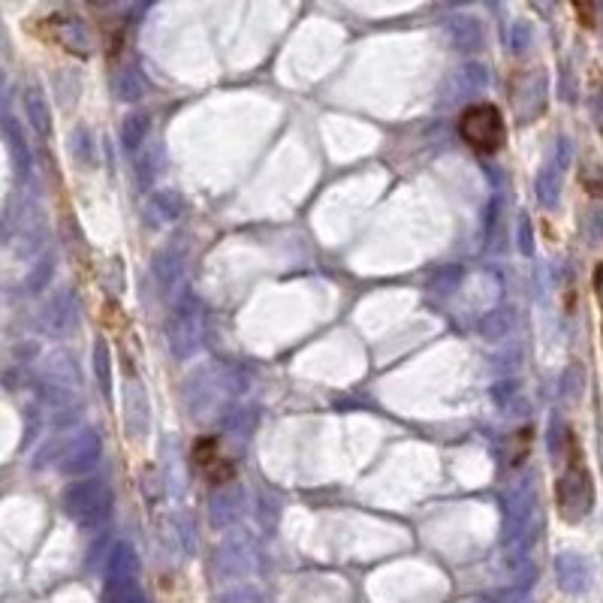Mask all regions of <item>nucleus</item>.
I'll use <instances>...</instances> for the list:
<instances>
[{"label":"nucleus","instance_id":"f03ea898","mask_svg":"<svg viewBox=\"0 0 603 603\" xmlns=\"http://www.w3.org/2000/svg\"><path fill=\"white\" fill-rule=\"evenodd\" d=\"M459 136L477 155H499L507 145V121L499 106L473 103L459 115Z\"/></svg>","mask_w":603,"mask_h":603},{"label":"nucleus","instance_id":"7ed1b4c3","mask_svg":"<svg viewBox=\"0 0 603 603\" xmlns=\"http://www.w3.org/2000/svg\"><path fill=\"white\" fill-rule=\"evenodd\" d=\"M190 456H194V465H197L199 471L206 473L214 485L230 483V480L236 477L233 462L223 456L221 441H218L214 434H202L197 444H194V453H190Z\"/></svg>","mask_w":603,"mask_h":603},{"label":"nucleus","instance_id":"20e7f679","mask_svg":"<svg viewBox=\"0 0 603 603\" xmlns=\"http://www.w3.org/2000/svg\"><path fill=\"white\" fill-rule=\"evenodd\" d=\"M594 287H598V299H601L603 305V266L598 269V275H594Z\"/></svg>","mask_w":603,"mask_h":603},{"label":"nucleus","instance_id":"39448f33","mask_svg":"<svg viewBox=\"0 0 603 603\" xmlns=\"http://www.w3.org/2000/svg\"><path fill=\"white\" fill-rule=\"evenodd\" d=\"M601 335H603V329H601Z\"/></svg>","mask_w":603,"mask_h":603},{"label":"nucleus","instance_id":"f257e3e1","mask_svg":"<svg viewBox=\"0 0 603 603\" xmlns=\"http://www.w3.org/2000/svg\"><path fill=\"white\" fill-rule=\"evenodd\" d=\"M555 501H558V513L567 522H579L591 513V504H594V485H591L589 468L582 465V453L574 444L570 438V462L567 468L558 477L555 483Z\"/></svg>","mask_w":603,"mask_h":603}]
</instances>
